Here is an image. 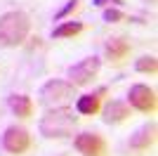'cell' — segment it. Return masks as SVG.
<instances>
[{"label":"cell","mask_w":158,"mask_h":156,"mask_svg":"<svg viewBox=\"0 0 158 156\" xmlns=\"http://www.w3.org/2000/svg\"><path fill=\"white\" fill-rule=\"evenodd\" d=\"M78 123V116L73 114L69 106H54L40 118V135L47 140H64L73 135V128Z\"/></svg>","instance_id":"6da1fadb"},{"label":"cell","mask_w":158,"mask_h":156,"mask_svg":"<svg viewBox=\"0 0 158 156\" xmlns=\"http://www.w3.org/2000/svg\"><path fill=\"white\" fill-rule=\"evenodd\" d=\"M31 19L21 10H10L0 14V47H19L28 38Z\"/></svg>","instance_id":"7a4b0ae2"},{"label":"cell","mask_w":158,"mask_h":156,"mask_svg":"<svg viewBox=\"0 0 158 156\" xmlns=\"http://www.w3.org/2000/svg\"><path fill=\"white\" fill-rule=\"evenodd\" d=\"M73 97H76V85H71L69 80H61V78H52V80H47V83L40 88V99H43V104H47L50 109L64 106V104L71 102Z\"/></svg>","instance_id":"3957f363"},{"label":"cell","mask_w":158,"mask_h":156,"mask_svg":"<svg viewBox=\"0 0 158 156\" xmlns=\"http://www.w3.org/2000/svg\"><path fill=\"white\" fill-rule=\"evenodd\" d=\"M99 69H102V59L99 57H85L80 59L78 64H73L71 69H69V83L76 85V88H80V85H87L92 83L94 78H97Z\"/></svg>","instance_id":"277c9868"},{"label":"cell","mask_w":158,"mask_h":156,"mask_svg":"<svg viewBox=\"0 0 158 156\" xmlns=\"http://www.w3.org/2000/svg\"><path fill=\"white\" fill-rule=\"evenodd\" d=\"M2 149L12 156H21L31 149V135L24 125H10L2 132Z\"/></svg>","instance_id":"5b68a950"},{"label":"cell","mask_w":158,"mask_h":156,"mask_svg":"<svg viewBox=\"0 0 158 156\" xmlns=\"http://www.w3.org/2000/svg\"><path fill=\"white\" fill-rule=\"evenodd\" d=\"M127 104L135 106L137 111H142V114H153L158 106V99H156L153 88H149L144 83H137V85H132L130 92H127Z\"/></svg>","instance_id":"8992f818"},{"label":"cell","mask_w":158,"mask_h":156,"mask_svg":"<svg viewBox=\"0 0 158 156\" xmlns=\"http://www.w3.org/2000/svg\"><path fill=\"white\" fill-rule=\"evenodd\" d=\"M73 147H76V151L83 154V156H102L106 151L104 137L97 135V132H80V135H76Z\"/></svg>","instance_id":"52a82bcc"},{"label":"cell","mask_w":158,"mask_h":156,"mask_svg":"<svg viewBox=\"0 0 158 156\" xmlns=\"http://www.w3.org/2000/svg\"><path fill=\"white\" fill-rule=\"evenodd\" d=\"M153 142H156V123L151 121V123H144L142 128H137L132 132L127 147L132 151H146L153 147Z\"/></svg>","instance_id":"ba28073f"},{"label":"cell","mask_w":158,"mask_h":156,"mask_svg":"<svg viewBox=\"0 0 158 156\" xmlns=\"http://www.w3.org/2000/svg\"><path fill=\"white\" fill-rule=\"evenodd\" d=\"M106 95V88H99L94 92H87V95H80L76 99V111L80 116H97L99 109H102V97Z\"/></svg>","instance_id":"9c48e42d"},{"label":"cell","mask_w":158,"mask_h":156,"mask_svg":"<svg viewBox=\"0 0 158 156\" xmlns=\"http://www.w3.org/2000/svg\"><path fill=\"white\" fill-rule=\"evenodd\" d=\"M127 116H130V104H127V102L113 99V102H109L104 109H102V121L109 123V125L123 123V121H127Z\"/></svg>","instance_id":"30bf717a"},{"label":"cell","mask_w":158,"mask_h":156,"mask_svg":"<svg viewBox=\"0 0 158 156\" xmlns=\"http://www.w3.org/2000/svg\"><path fill=\"white\" fill-rule=\"evenodd\" d=\"M104 54L111 62H123L130 54V43L125 38H109L104 43Z\"/></svg>","instance_id":"8fae6325"},{"label":"cell","mask_w":158,"mask_h":156,"mask_svg":"<svg viewBox=\"0 0 158 156\" xmlns=\"http://www.w3.org/2000/svg\"><path fill=\"white\" fill-rule=\"evenodd\" d=\"M7 104H10V111L17 118H28L33 114V99L28 95H10Z\"/></svg>","instance_id":"7c38bea8"},{"label":"cell","mask_w":158,"mask_h":156,"mask_svg":"<svg viewBox=\"0 0 158 156\" xmlns=\"http://www.w3.org/2000/svg\"><path fill=\"white\" fill-rule=\"evenodd\" d=\"M83 28H85L83 21H59V26H54L52 31V38H73L83 33Z\"/></svg>","instance_id":"4fadbf2b"},{"label":"cell","mask_w":158,"mask_h":156,"mask_svg":"<svg viewBox=\"0 0 158 156\" xmlns=\"http://www.w3.org/2000/svg\"><path fill=\"white\" fill-rule=\"evenodd\" d=\"M135 69H137L139 73H149V76H153V73L158 71V59L153 57V54H144V57H139L137 62H135Z\"/></svg>","instance_id":"5bb4252c"},{"label":"cell","mask_w":158,"mask_h":156,"mask_svg":"<svg viewBox=\"0 0 158 156\" xmlns=\"http://www.w3.org/2000/svg\"><path fill=\"white\" fill-rule=\"evenodd\" d=\"M78 7H80V0H69L59 12H54V21H66L73 12H76V10H78Z\"/></svg>","instance_id":"9a60e30c"},{"label":"cell","mask_w":158,"mask_h":156,"mask_svg":"<svg viewBox=\"0 0 158 156\" xmlns=\"http://www.w3.org/2000/svg\"><path fill=\"white\" fill-rule=\"evenodd\" d=\"M104 21L106 24H120V21H127V17L118 7H104Z\"/></svg>","instance_id":"2e32d148"},{"label":"cell","mask_w":158,"mask_h":156,"mask_svg":"<svg viewBox=\"0 0 158 156\" xmlns=\"http://www.w3.org/2000/svg\"><path fill=\"white\" fill-rule=\"evenodd\" d=\"M94 7H120L125 5V0H92Z\"/></svg>","instance_id":"e0dca14e"}]
</instances>
